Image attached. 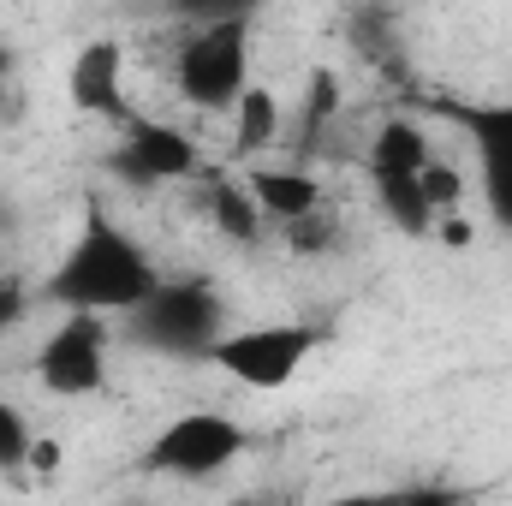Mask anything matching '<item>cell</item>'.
Here are the masks:
<instances>
[{
	"instance_id": "1",
	"label": "cell",
	"mask_w": 512,
	"mask_h": 506,
	"mask_svg": "<svg viewBox=\"0 0 512 506\" xmlns=\"http://www.w3.org/2000/svg\"><path fill=\"white\" fill-rule=\"evenodd\" d=\"M48 292L78 316H102V322L108 316H137L161 292V268L114 215L90 209L78 239L60 256V268L48 274Z\"/></svg>"
},
{
	"instance_id": "2",
	"label": "cell",
	"mask_w": 512,
	"mask_h": 506,
	"mask_svg": "<svg viewBox=\"0 0 512 506\" xmlns=\"http://www.w3.org/2000/svg\"><path fill=\"white\" fill-rule=\"evenodd\" d=\"M251 84V18H209L173 48V90L203 114L227 120Z\"/></svg>"
},
{
	"instance_id": "3",
	"label": "cell",
	"mask_w": 512,
	"mask_h": 506,
	"mask_svg": "<svg viewBox=\"0 0 512 506\" xmlns=\"http://www.w3.org/2000/svg\"><path fill=\"white\" fill-rule=\"evenodd\" d=\"M316 346H322V334L310 322H251V328L215 334L203 364L221 370L227 381H239V387H251V393H280L304 376Z\"/></svg>"
},
{
	"instance_id": "4",
	"label": "cell",
	"mask_w": 512,
	"mask_h": 506,
	"mask_svg": "<svg viewBox=\"0 0 512 506\" xmlns=\"http://www.w3.org/2000/svg\"><path fill=\"white\" fill-rule=\"evenodd\" d=\"M251 435L227 417V411H179L173 423L155 429L149 441V471L179 477V483H209L221 471H233L245 459Z\"/></svg>"
},
{
	"instance_id": "5",
	"label": "cell",
	"mask_w": 512,
	"mask_h": 506,
	"mask_svg": "<svg viewBox=\"0 0 512 506\" xmlns=\"http://www.w3.org/2000/svg\"><path fill=\"white\" fill-rule=\"evenodd\" d=\"M36 381L54 399H90L108 387V322L66 310V322L36 346Z\"/></svg>"
},
{
	"instance_id": "6",
	"label": "cell",
	"mask_w": 512,
	"mask_h": 506,
	"mask_svg": "<svg viewBox=\"0 0 512 506\" xmlns=\"http://www.w3.org/2000/svg\"><path fill=\"white\" fill-rule=\"evenodd\" d=\"M131 48L120 36H90L66 60V108L84 120H126Z\"/></svg>"
},
{
	"instance_id": "7",
	"label": "cell",
	"mask_w": 512,
	"mask_h": 506,
	"mask_svg": "<svg viewBox=\"0 0 512 506\" xmlns=\"http://www.w3.org/2000/svg\"><path fill=\"white\" fill-rule=\"evenodd\" d=\"M120 161L143 185H179V179H197L203 173V149L167 120H131L126 143H120Z\"/></svg>"
},
{
	"instance_id": "8",
	"label": "cell",
	"mask_w": 512,
	"mask_h": 506,
	"mask_svg": "<svg viewBox=\"0 0 512 506\" xmlns=\"http://www.w3.org/2000/svg\"><path fill=\"white\" fill-rule=\"evenodd\" d=\"M161 346H197L209 352V334H215V292L203 280H185V286H161L143 310H137Z\"/></svg>"
},
{
	"instance_id": "9",
	"label": "cell",
	"mask_w": 512,
	"mask_h": 506,
	"mask_svg": "<svg viewBox=\"0 0 512 506\" xmlns=\"http://www.w3.org/2000/svg\"><path fill=\"white\" fill-rule=\"evenodd\" d=\"M245 185H251L262 221H274V227H298V221H310V215L328 209L322 179L304 173V167H268V161H256V167H245Z\"/></svg>"
},
{
	"instance_id": "10",
	"label": "cell",
	"mask_w": 512,
	"mask_h": 506,
	"mask_svg": "<svg viewBox=\"0 0 512 506\" xmlns=\"http://www.w3.org/2000/svg\"><path fill=\"white\" fill-rule=\"evenodd\" d=\"M364 161H370V179H376V185H382V179H417V173L435 161V137H429L423 120H411V114H387L382 126L370 131Z\"/></svg>"
},
{
	"instance_id": "11",
	"label": "cell",
	"mask_w": 512,
	"mask_h": 506,
	"mask_svg": "<svg viewBox=\"0 0 512 506\" xmlns=\"http://www.w3.org/2000/svg\"><path fill=\"white\" fill-rule=\"evenodd\" d=\"M203 215H209V227H215L221 239H233V245H256V239H262V209H256L245 173H209V185H203Z\"/></svg>"
},
{
	"instance_id": "12",
	"label": "cell",
	"mask_w": 512,
	"mask_h": 506,
	"mask_svg": "<svg viewBox=\"0 0 512 506\" xmlns=\"http://www.w3.org/2000/svg\"><path fill=\"white\" fill-rule=\"evenodd\" d=\"M227 126H233V149H239V155H262V149H274L280 131H286L280 90H274V84H251V90L239 96V108L227 114Z\"/></svg>"
},
{
	"instance_id": "13",
	"label": "cell",
	"mask_w": 512,
	"mask_h": 506,
	"mask_svg": "<svg viewBox=\"0 0 512 506\" xmlns=\"http://www.w3.org/2000/svg\"><path fill=\"white\" fill-rule=\"evenodd\" d=\"M376 203H382L387 227H399L405 239H429V233H435V209L423 203L417 179H382V185H376Z\"/></svg>"
},
{
	"instance_id": "14",
	"label": "cell",
	"mask_w": 512,
	"mask_h": 506,
	"mask_svg": "<svg viewBox=\"0 0 512 506\" xmlns=\"http://www.w3.org/2000/svg\"><path fill=\"white\" fill-rule=\"evenodd\" d=\"M417 191H423V203L435 209V221L471 209V203H465V197H471V173H465L459 161H441V155H435V161L417 173Z\"/></svg>"
},
{
	"instance_id": "15",
	"label": "cell",
	"mask_w": 512,
	"mask_h": 506,
	"mask_svg": "<svg viewBox=\"0 0 512 506\" xmlns=\"http://www.w3.org/2000/svg\"><path fill=\"white\" fill-rule=\"evenodd\" d=\"M30 441H36V429H30V417L0 393V483H24V459H30Z\"/></svg>"
},
{
	"instance_id": "16",
	"label": "cell",
	"mask_w": 512,
	"mask_h": 506,
	"mask_svg": "<svg viewBox=\"0 0 512 506\" xmlns=\"http://www.w3.org/2000/svg\"><path fill=\"white\" fill-rule=\"evenodd\" d=\"M483 167H489V209L512 227V131L507 126L483 143Z\"/></svg>"
},
{
	"instance_id": "17",
	"label": "cell",
	"mask_w": 512,
	"mask_h": 506,
	"mask_svg": "<svg viewBox=\"0 0 512 506\" xmlns=\"http://www.w3.org/2000/svg\"><path fill=\"white\" fill-rule=\"evenodd\" d=\"M304 90H310V102H304L310 126H322V120L340 114V72H334V66H316V72L304 78Z\"/></svg>"
},
{
	"instance_id": "18",
	"label": "cell",
	"mask_w": 512,
	"mask_h": 506,
	"mask_svg": "<svg viewBox=\"0 0 512 506\" xmlns=\"http://www.w3.org/2000/svg\"><path fill=\"white\" fill-rule=\"evenodd\" d=\"M60 471H66V441L36 429V441H30V459H24V483H54Z\"/></svg>"
},
{
	"instance_id": "19",
	"label": "cell",
	"mask_w": 512,
	"mask_h": 506,
	"mask_svg": "<svg viewBox=\"0 0 512 506\" xmlns=\"http://www.w3.org/2000/svg\"><path fill=\"white\" fill-rule=\"evenodd\" d=\"M429 239H435V245H441V251L465 256V251H471V245H477V239H483V233H477V215H471V209H459V215H441V221H435V233H429Z\"/></svg>"
},
{
	"instance_id": "20",
	"label": "cell",
	"mask_w": 512,
	"mask_h": 506,
	"mask_svg": "<svg viewBox=\"0 0 512 506\" xmlns=\"http://www.w3.org/2000/svg\"><path fill=\"white\" fill-rule=\"evenodd\" d=\"M286 239H292V251L304 256H316V251H328L334 245V209H322V215H310V221H298V227H286Z\"/></svg>"
},
{
	"instance_id": "21",
	"label": "cell",
	"mask_w": 512,
	"mask_h": 506,
	"mask_svg": "<svg viewBox=\"0 0 512 506\" xmlns=\"http://www.w3.org/2000/svg\"><path fill=\"white\" fill-rule=\"evenodd\" d=\"M24 316H30V286H24L18 274H0V340H6Z\"/></svg>"
},
{
	"instance_id": "22",
	"label": "cell",
	"mask_w": 512,
	"mask_h": 506,
	"mask_svg": "<svg viewBox=\"0 0 512 506\" xmlns=\"http://www.w3.org/2000/svg\"><path fill=\"white\" fill-rule=\"evenodd\" d=\"M0 78H6V54H0Z\"/></svg>"
}]
</instances>
